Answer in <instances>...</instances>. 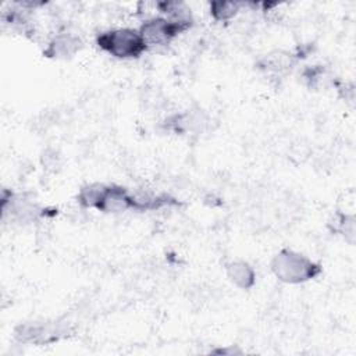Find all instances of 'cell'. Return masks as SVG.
I'll return each instance as SVG.
<instances>
[{
    "mask_svg": "<svg viewBox=\"0 0 356 356\" xmlns=\"http://www.w3.org/2000/svg\"><path fill=\"white\" fill-rule=\"evenodd\" d=\"M57 325H53L50 323H33V324H25L21 327V331L18 332V337L22 341L26 342H49L51 339H56L58 334Z\"/></svg>",
    "mask_w": 356,
    "mask_h": 356,
    "instance_id": "5",
    "label": "cell"
},
{
    "mask_svg": "<svg viewBox=\"0 0 356 356\" xmlns=\"http://www.w3.org/2000/svg\"><path fill=\"white\" fill-rule=\"evenodd\" d=\"M228 278L239 288L248 289L254 284V270L253 267L243 260H232L227 264Z\"/></svg>",
    "mask_w": 356,
    "mask_h": 356,
    "instance_id": "6",
    "label": "cell"
},
{
    "mask_svg": "<svg viewBox=\"0 0 356 356\" xmlns=\"http://www.w3.org/2000/svg\"><path fill=\"white\" fill-rule=\"evenodd\" d=\"M191 26V21H177L168 17H152L146 19L139 28V33L146 46L168 44L181 32Z\"/></svg>",
    "mask_w": 356,
    "mask_h": 356,
    "instance_id": "3",
    "label": "cell"
},
{
    "mask_svg": "<svg viewBox=\"0 0 356 356\" xmlns=\"http://www.w3.org/2000/svg\"><path fill=\"white\" fill-rule=\"evenodd\" d=\"M81 47V39L72 33H58L49 43L44 54L49 57L65 58L75 54Z\"/></svg>",
    "mask_w": 356,
    "mask_h": 356,
    "instance_id": "4",
    "label": "cell"
},
{
    "mask_svg": "<svg viewBox=\"0 0 356 356\" xmlns=\"http://www.w3.org/2000/svg\"><path fill=\"white\" fill-rule=\"evenodd\" d=\"M271 270L278 280L288 284H299L318 275L321 267L302 253L282 249L274 256Z\"/></svg>",
    "mask_w": 356,
    "mask_h": 356,
    "instance_id": "1",
    "label": "cell"
},
{
    "mask_svg": "<svg viewBox=\"0 0 356 356\" xmlns=\"http://www.w3.org/2000/svg\"><path fill=\"white\" fill-rule=\"evenodd\" d=\"M96 43L102 50L117 58H138L147 49L139 31L134 28H115L102 32Z\"/></svg>",
    "mask_w": 356,
    "mask_h": 356,
    "instance_id": "2",
    "label": "cell"
},
{
    "mask_svg": "<svg viewBox=\"0 0 356 356\" xmlns=\"http://www.w3.org/2000/svg\"><path fill=\"white\" fill-rule=\"evenodd\" d=\"M104 185L106 184H90L83 186L79 193H78V202L81 206L86 207V209H97L103 191H104Z\"/></svg>",
    "mask_w": 356,
    "mask_h": 356,
    "instance_id": "7",
    "label": "cell"
},
{
    "mask_svg": "<svg viewBox=\"0 0 356 356\" xmlns=\"http://www.w3.org/2000/svg\"><path fill=\"white\" fill-rule=\"evenodd\" d=\"M271 64H273V67H275V65H277V61H275V60H271ZM281 65H284V60L280 57V60H278V67L281 68Z\"/></svg>",
    "mask_w": 356,
    "mask_h": 356,
    "instance_id": "9",
    "label": "cell"
},
{
    "mask_svg": "<svg viewBox=\"0 0 356 356\" xmlns=\"http://www.w3.org/2000/svg\"><path fill=\"white\" fill-rule=\"evenodd\" d=\"M241 4L234 1H213L210 4V14L217 21H228L239 13Z\"/></svg>",
    "mask_w": 356,
    "mask_h": 356,
    "instance_id": "8",
    "label": "cell"
}]
</instances>
